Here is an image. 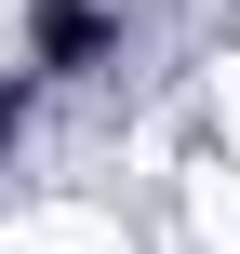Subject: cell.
Masks as SVG:
<instances>
[{
	"instance_id": "obj_1",
	"label": "cell",
	"mask_w": 240,
	"mask_h": 254,
	"mask_svg": "<svg viewBox=\"0 0 240 254\" xmlns=\"http://www.w3.org/2000/svg\"><path fill=\"white\" fill-rule=\"evenodd\" d=\"M107 54V13L94 0H40V67H94Z\"/></svg>"
},
{
	"instance_id": "obj_2",
	"label": "cell",
	"mask_w": 240,
	"mask_h": 254,
	"mask_svg": "<svg viewBox=\"0 0 240 254\" xmlns=\"http://www.w3.org/2000/svg\"><path fill=\"white\" fill-rule=\"evenodd\" d=\"M13 121H27V80H13V67H0V134H13Z\"/></svg>"
}]
</instances>
